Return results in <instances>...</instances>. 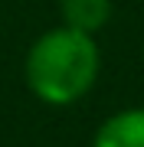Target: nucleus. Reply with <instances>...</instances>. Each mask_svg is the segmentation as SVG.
I'll return each mask as SVG.
<instances>
[{"instance_id":"obj_1","label":"nucleus","mask_w":144,"mask_h":147,"mask_svg":"<svg viewBox=\"0 0 144 147\" xmlns=\"http://www.w3.org/2000/svg\"><path fill=\"white\" fill-rule=\"evenodd\" d=\"M26 85L46 105H72L98 79V46L92 33L56 26L26 53Z\"/></svg>"},{"instance_id":"obj_3","label":"nucleus","mask_w":144,"mask_h":147,"mask_svg":"<svg viewBox=\"0 0 144 147\" xmlns=\"http://www.w3.org/2000/svg\"><path fill=\"white\" fill-rule=\"evenodd\" d=\"M112 16V0H62V20L66 26L95 33Z\"/></svg>"},{"instance_id":"obj_2","label":"nucleus","mask_w":144,"mask_h":147,"mask_svg":"<svg viewBox=\"0 0 144 147\" xmlns=\"http://www.w3.org/2000/svg\"><path fill=\"white\" fill-rule=\"evenodd\" d=\"M95 147H144V108L112 115L98 127Z\"/></svg>"}]
</instances>
